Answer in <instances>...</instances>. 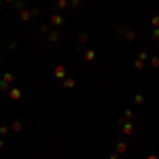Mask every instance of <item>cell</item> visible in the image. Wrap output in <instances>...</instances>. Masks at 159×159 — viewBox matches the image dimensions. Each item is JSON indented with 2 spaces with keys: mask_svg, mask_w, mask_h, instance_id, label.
<instances>
[{
  "mask_svg": "<svg viewBox=\"0 0 159 159\" xmlns=\"http://www.w3.org/2000/svg\"><path fill=\"white\" fill-rule=\"evenodd\" d=\"M64 87H74V81H72V79H66V81H64Z\"/></svg>",
  "mask_w": 159,
  "mask_h": 159,
  "instance_id": "ba28073f",
  "label": "cell"
},
{
  "mask_svg": "<svg viewBox=\"0 0 159 159\" xmlns=\"http://www.w3.org/2000/svg\"><path fill=\"white\" fill-rule=\"evenodd\" d=\"M125 151H127V144L125 142H119L117 144V153H125Z\"/></svg>",
  "mask_w": 159,
  "mask_h": 159,
  "instance_id": "277c9868",
  "label": "cell"
},
{
  "mask_svg": "<svg viewBox=\"0 0 159 159\" xmlns=\"http://www.w3.org/2000/svg\"><path fill=\"white\" fill-rule=\"evenodd\" d=\"M57 7L59 9H66V0H57Z\"/></svg>",
  "mask_w": 159,
  "mask_h": 159,
  "instance_id": "9a60e30c",
  "label": "cell"
},
{
  "mask_svg": "<svg viewBox=\"0 0 159 159\" xmlns=\"http://www.w3.org/2000/svg\"><path fill=\"white\" fill-rule=\"evenodd\" d=\"M85 59H89V62H91V59H96V51H91V49H89V51L85 53Z\"/></svg>",
  "mask_w": 159,
  "mask_h": 159,
  "instance_id": "5b68a950",
  "label": "cell"
},
{
  "mask_svg": "<svg viewBox=\"0 0 159 159\" xmlns=\"http://www.w3.org/2000/svg\"><path fill=\"white\" fill-rule=\"evenodd\" d=\"M142 102H144V96L138 94V96H136V104H142Z\"/></svg>",
  "mask_w": 159,
  "mask_h": 159,
  "instance_id": "30bf717a",
  "label": "cell"
},
{
  "mask_svg": "<svg viewBox=\"0 0 159 159\" xmlns=\"http://www.w3.org/2000/svg\"><path fill=\"white\" fill-rule=\"evenodd\" d=\"M11 129H13V132H19V129H21V123H13Z\"/></svg>",
  "mask_w": 159,
  "mask_h": 159,
  "instance_id": "8fae6325",
  "label": "cell"
},
{
  "mask_svg": "<svg viewBox=\"0 0 159 159\" xmlns=\"http://www.w3.org/2000/svg\"><path fill=\"white\" fill-rule=\"evenodd\" d=\"M153 26H155V28H159V15H155V17H153Z\"/></svg>",
  "mask_w": 159,
  "mask_h": 159,
  "instance_id": "5bb4252c",
  "label": "cell"
},
{
  "mask_svg": "<svg viewBox=\"0 0 159 159\" xmlns=\"http://www.w3.org/2000/svg\"><path fill=\"white\" fill-rule=\"evenodd\" d=\"M153 38H155V40H159V28H155V32H153Z\"/></svg>",
  "mask_w": 159,
  "mask_h": 159,
  "instance_id": "2e32d148",
  "label": "cell"
},
{
  "mask_svg": "<svg viewBox=\"0 0 159 159\" xmlns=\"http://www.w3.org/2000/svg\"><path fill=\"white\" fill-rule=\"evenodd\" d=\"M19 96H21L19 89H11V98H13V100H19Z\"/></svg>",
  "mask_w": 159,
  "mask_h": 159,
  "instance_id": "52a82bcc",
  "label": "cell"
},
{
  "mask_svg": "<svg viewBox=\"0 0 159 159\" xmlns=\"http://www.w3.org/2000/svg\"><path fill=\"white\" fill-rule=\"evenodd\" d=\"M51 21H53V26H59L62 21H64V17H62V15H53V19H51Z\"/></svg>",
  "mask_w": 159,
  "mask_h": 159,
  "instance_id": "7a4b0ae2",
  "label": "cell"
},
{
  "mask_svg": "<svg viewBox=\"0 0 159 159\" xmlns=\"http://www.w3.org/2000/svg\"><path fill=\"white\" fill-rule=\"evenodd\" d=\"M19 17L24 19V21H28V19L32 17V13H30V11H21V15H19Z\"/></svg>",
  "mask_w": 159,
  "mask_h": 159,
  "instance_id": "8992f818",
  "label": "cell"
},
{
  "mask_svg": "<svg viewBox=\"0 0 159 159\" xmlns=\"http://www.w3.org/2000/svg\"><path fill=\"white\" fill-rule=\"evenodd\" d=\"M127 119H132V110H125V115H123V121H127Z\"/></svg>",
  "mask_w": 159,
  "mask_h": 159,
  "instance_id": "4fadbf2b",
  "label": "cell"
},
{
  "mask_svg": "<svg viewBox=\"0 0 159 159\" xmlns=\"http://www.w3.org/2000/svg\"><path fill=\"white\" fill-rule=\"evenodd\" d=\"M4 2H13V0H4Z\"/></svg>",
  "mask_w": 159,
  "mask_h": 159,
  "instance_id": "ac0fdd59",
  "label": "cell"
},
{
  "mask_svg": "<svg viewBox=\"0 0 159 159\" xmlns=\"http://www.w3.org/2000/svg\"><path fill=\"white\" fill-rule=\"evenodd\" d=\"M132 132H134L132 123H123V134H132Z\"/></svg>",
  "mask_w": 159,
  "mask_h": 159,
  "instance_id": "3957f363",
  "label": "cell"
},
{
  "mask_svg": "<svg viewBox=\"0 0 159 159\" xmlns=\"http://www.w3.org/2000/svg\"><path fill=\"white\" fill-rule=\"evenodd\" d=\"M136 68H138V70H140V68H144V62H142V59H136Z\"/></svg>",
  "mask_w": 159,
  "mask_h": 159,
  "instance_id": "7c38bea8",
  "label": "cell"
},
{
  "mask_svg": "<svg viewBox=\"0 0 159 159\" xmlns=\"http://www.w3.org/2000/svg\"><path fill=\"white\" fill-rule=\"evenodd\" d=\"M151 66H153V68H159V57H153V59H151Z\"/></svg>",
  "mask_w": 159,
  "mask_h": 159,
  "instance_id": "9c48e42d",
  "label": "cell"
},
{
  "mask_svg": "<svg viewBox=\"0 0 159 159\" xmlns=\"http://www.w3.org/2000/svg\"><path fill=\"white\" fill-rule=\"evenodd\" d=\"M64 74H66V68H64V66H57V68H55V77H59V79H62Z\"/></svg>",
  "mask_w": 159,
  "mask_h": 159,
  "instance_id": "6da1fadb",
  "label": "cell"
},
{
  "mask_svg": "<svg viewBox=\"0 0 159 159\" xmlns=\"http://www.w3.org/2000/svg\"><path fill=\"white\" fill-rule=\"evenodd\" d=\"M146 159H159V157H157V155H149Z\"/></svg>",
  "mask_w": 159,
  "mask_h": 159,
  "instance_id": "e0dca14e",
  "label": "cell"
}]
</instances>
